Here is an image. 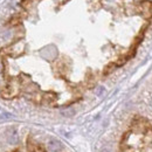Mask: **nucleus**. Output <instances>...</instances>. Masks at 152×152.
<instances>
[{"mask_svg":"<svg viewBox=\"0 0 152 152\" xmlns=\"http://www.w3.org/2000/svg\"><path fill=\"white\" fill-rule=\"evenodd\" d=\"M1 70H2V64L0 63V73H1Z\"/></svg>","mask_w":152,"mask_h":152,"instance_id":"39448f33","label":"nucleus"},{"mask_svg":"<svg viewBox=\"0 0 152 152\" xmlns=\"http://www.w3.org/2000/svg\"><path fill=\"white\" fill-rule=\"evenodd\" d=\"M62 149V144L57 139H50L48 142V150L49 152H60Z\"/></svg>","mask_w":152,"mask_h":152,"instance_id":"f257e3e1","label":"nucleus"},{"mask_svg":"<svg viewBox=\"0 0 152 152\" xmlns=\"http://www.w3.org/2000/svg\"><path fill=\"white\" fill-rule=\"evenodd\" d=\"M7 139H8L10 144H17L18 143V134H17V132L14 130H12V132L8 134Z\"/></svg>","mask_w":152,"mask_h":152,"instance_id":"f03ea898","label":"nucleus"},{"mask_svg":"<svg viewBox=\"0 0 152 152\" xmlns=\"http://www.w3.org/2000/svg\"><path fill=\"white\" fill-rule=\"evenodd\" d=\"M61 114L63 115V116H66V117H72V116L75 115V111H74L73 109H68V110H63V111H61Z\"/></svg>","mask_w":152,"mask_h":152,"instance_id":"7ed1b4c3","label":"nucleus"},{"mask_svg":"<svg viewBox=\"0 0 152 152\" xmlns=\"http://www.w3.org/2000/svg\"><path fill=\"white\" fill-rule=\"evenodd\" d=\"M101 152H110V150H109V149H103Z\"/></svg>","mask_w":152,"mask_h":152,"instance_id":"20e7f679","label":"nucleus"}]
</instances>
